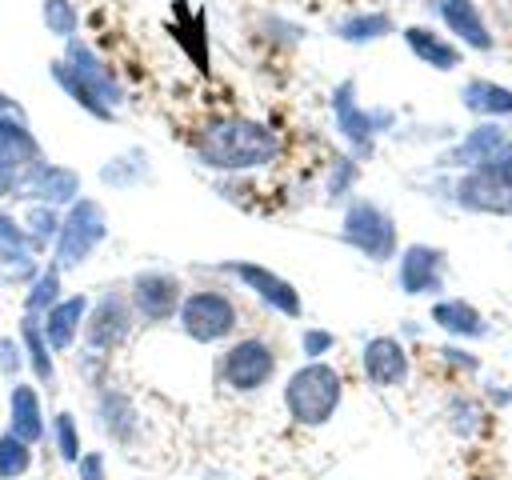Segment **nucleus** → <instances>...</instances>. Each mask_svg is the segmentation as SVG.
Returning a JSON list of instances; mask_svg holds the SVG:
<instances>
[{
    "mask_svg": "<svg viewBox=\"0 0 512 480\" xmlns=\"http://www.w3.org/2000/svg\"><path fill=\"white\" fill-rule=\"evenodd\" d=\"M192 156L212 172H256L280 156V136L264 120L228 112L196 128Z\"/></svg>",
    "mask_w": 512,
    "mask_h": 480,
    "instance_id": "1",
    "label": "nucleus"
},
{
    "mask_svg": "<svg viewBox=\"0 0 512 480\" xmlns=\"http://www.w3.org/2000/svg\"><path fill=\"white\" fill-rule=\"evenodd\" d=\"M284 412L296 428H324L344 404V376L328 360H304L284 380Z\"/></svg>",
    "mask_w": 512,
    "mask_h": 480,
    "instance_id": "2",
    "label": "nucleus"
},
{
    "mask_svg": "<svg viewBox=\"0 0 512 480\" xmlns=\"http://www.w3.org/2000/svg\"><path fill=\"white\" fill-rule=\"evenodd\" d=\"M448 200L468 216H512V140L484 164L456 172L448 184Z\"/></svg>",
    "mask_w": 512,
    "mask_h": 480,
    "instance_id": "3",
    "label": "nucleus"
},
{
    "mask_svg": "<svg viewBox=\"0 0 512 480\" xmlns=\"http://www.w3.org/2000/svg\"><path fill=\"white\" fill-rule=\"evenodd\" d=\"M340 244H348L352 252H360L372 264H388L400 256L396 216L368 196H352L344 204V216H340Z\"/></svg>",
    "mask_w": 512,
    "mask_h": 480,
    "instance_id": "4",
    "label": "nucleus"
},
{
    "mask_svg": "<svg viewBox=\"0 0 512 480\" xmlns=\"http://www.w3.org/2000/svg\"><path fill=\"white\" fill-rule=\"evenodd\" d=\"M328 104H332L336 132L348 144V156L372 160L376 156V140L396 124V112L392 108H364L360 96H356V80H340L332 88V100Z\"/></svg>",
    "mask_w": 512,
    "mask_h": 480,
    "instance_id": "5",
    "label": "nucleus"
},
{
    "mask_svg": "<svg viewBox=\"0 0 512 480\" xmlns=\"http://www.w3.org/2000/svg\"><path fill=\"white\" fill-rule=\"evenodd\" d=\"M104 240H108V212H104V204L92 200V196H80L72 208H64V220H60V232H56V244H52V264L60 272H72Z\"/></svg>",
    "mask_w": 512,
    "mask_h": 480,
    "instance_id": "6",
    "label": "nucleus"
},
{
    "mask_svg": "<svg viewBox=\"0 0 512 480\" xmlns=\"http://www.w3.org/2000/svg\"><path fill=\"white\" fill-rule=\"evenodd\" d=\"M176 324L196 344H224L240 328V308L224 288H192V292H184Z\"/></svg>",
    "mask_w": 512,
    "mask_h": 480,
    "instance_id": "7",
    "label": "nucleus"
},
{
    "mask_svg": "<svg viewBox=\"0 0 512 480\" xmlns=\"http://www.w3.org/2000/svg\"><path fill=\"white\" fill-rule=\"evenodd\" d=\"M216 272H224V276H232L240 288H248L264 308H272L276 316H288V320H300L304 316V300H300V288L288 280V276H280L276 268H268V264H256V260H220V264H212Z\"/></svg>",
    "mask_w": 512,
    "mask_h": 480,
    "instance_id": "8",
    "label": "nucleus"
},
{
    "mask_svg": "<svg viewBox=\"0 0 512 480\" xmlns=\"http://www.w3.org/2000/svg\"><path fill=\"white\" fill-rule=\"evenodd\" d=\"M136 328V308L128 300V292L120 288H108L92 300L88 308V320H84V348L96 352V356H112L128 344Z\"/></svg>",
    "mask_w": 512,
    "mask_h": 480,
    "instance_id": "9",
    "label": "nucleus"
},
{
    "mask_svg": "<svg viewBox=\"0 0 512 480\" xmlns=\"http://www.w3.org/2000/svg\"><path fill=\"white\" fill-rule=\"evenodd\" d=\"M276 368L280 356L264 336H240L220 356V384H228L232 392H260L264 384H272Z\"/></svg>",
    "mask_w": 512,
    "mask_h": 480,
    "instance_id": "10",
    "label": "nucleus"
},
{
    "mask_svg": "<svg viewBox=\"0 0 512 480\" xmlns=\"http://www.w3.org/2000/svg\"><path fill=\"white\" fill-rule=\"evenodd\" d=\"M128 300L136 308V320H144V324H168V320H176V312L184 304V284L168 268H144V272L132 276Z\"/></svg>",
    "mask_w": 512,
    "mask_h": 480,
    "instance_id": "11",
    "label": "nucleus"
},
{
    "mask_svg": "<svg viewBox=\"0 0 512 480\" xmlns=\"http://www.w3.org/2000/svg\"><path fill=\"white\" fill-rule=\"evenodd\" d=\"M448 280V252L440 244H424V240H412L400 248L396 256V288L404 296H440Z\"/></svg>",
    "mask_w": 512,
    "mask_h": 480,
    "instance_id": "12",
    "label": "nucleus"
},
{
    "mask_svg": "<svg viewBox=\"0 0 512 480\" xmlns=\"http://www.w3.org/2000/svg\"><path fill=\"white\" fill-rule=\"evenodd\" d=\"M424 12L440 20V28L468 52H492L496 32L488 28L476 0H424Z\"/></svg>",
    "mask_w": 512,
    "mask_h": 480,
    "instance_id": "13",
    "label": "nucleus"
},
{
    "mask_svg": "<svg viewBox=\"0 0 512 480\" xmlns=\"http://www.w3.org/2000/svg\"><path fill=\"white\" fill-rule=\"evenodd\" d=\"M512 140V132L504 128V120H480L472 124L468 132H460L440 156H436V168H448V172H468L484 160H492L504 144Z\"/></svg>",
    "mask_w": 512,
    "mask_h": 480,
    "instance_id": "14",
    "label": "nucleus"
},
{
    "mask_svg": "<svg viewBox=\"0 0 512 480\" xmlns=\"http://www.w3.org/2000/svg\"><path fill=\"white\" fill-rule=\"evenodd\" d=\"M360 372L372 388H404L412 376V356L400 336H368L360 348Z\"/></svg>",
    "mask_w": 512,
    "mask_h": 480,
    "instance_id": "15",
    "label": "nucleus"
},
{
    "mask_svg": "<svg viewBox=\"0 0 512 480\" xmlns=\"http://www.w3.org/2000/svg\"><path fill=\"white\" fill-rule=\"evenodd\" d=\"M20 196H28V204H52V208H72L80 200V172L68 164H52L40 160L36 168L24 172Z\"/></svg>",
    "mask_w": 512,
    "mask_h": 480,
    "instance_id": "16",
    "label": "nucleus"
},
{
    "mask_svg": "<svg viewBox=\"0 0 512 480\" xmlns=\"http://www.w3.org/2000/svg\"><path fill=\"white\" fill-rule=\"evenodd\" d=\"M64 60L72 64V72L116 112L120 104H124V84H120V76H116V68L112 64H104L96 52H92V44H84V40H68L64 44Z\"/></svg>",
    "mask_w": 512,
    "mask_h": 480,
    "instance_id": "17",
    "label": "nucleus"
},
{
    "mask_svg": "<svg viewBox=\"0 0 512 480\" xmlns=\"http://www.w3.org/2000/svg\"><path fill=\"white\" fill-rule=\"evenodd\" d=\"M400 36H404L408 52H412L424 68H432V72H456V68L464 64V48H460L452 36L436 32L432 24H404Z\"/></svg>",
    "mask_w": 512,
    "mask_h": 480,
    "instance_id": "18",
    "label": "nucleus"
},
{
    "mask_svg": "<svg viewBox=\"0 0 512 480\" xmlns=\"http://www.w3.org/2000/svg\"><path fill=\"white\" fill-rule=\"evenodd\" d=\"M428 320H432L444 336L464 340V344L488 336V316H484L472 300H464V296H436L432 308H428Z\"/></svg>",
    "mask_w": 512,
    "mask_h": 480,
    "instance_id": "19",
    "label": "nucleus"
},
{
    "mask_svg": "<svg viewBox=\"0 0 512 480\" xmlns=\"http://www.w3.org/2000/svg\"><path fill=\"white\" fill-rule=\"evenodd\" d=\"M96 424L108 440H116L124 448L140 440V412H136L132 396L120 392V388H100L96 392Z\"/></svg>",
    "mask_w": 512,
    "mask_h": 480,
    "instance_id": "20",
    "label": "nucleus"
},
{
    "mask_svg": "<svg viewBox=\"0 0 512 480\" xmlns=\"http://www.w3.org/2000/svg\"><path fill=\"white\" fill-rule=\"evenodd\" d=\"M88 308H92V300H88L84 292H72V296H64L60 304H52V308L40 316V324H44V336H48L52 352H68V348L84 336Z\"/></svg>",
    "mask_w": 512,
    "mask_h": 480,
    "instance_id": "21",
    "label": "nucleus"
},
{
    "mask_svg": "<svg viewBox=\"0 0 512 480\" xmlns=\"http://www.w3.org/2000/svg\"><path fill=\"white\" fill-rule=\"evenodd\" d=\"M460 108L480 120H512V84H500L488 76H468L460 84Z\"/></svg>",
    "mask_w": 512,
    "mask_h": 480,
    "instance_id": "22",
    "label": "nucleus"
},
{
    "mask_svg": "<svg viewBox=\"0 0 512 480\" xmlns=\"http://www.w3.org/2000/svg\"><path fill=\"white\" fill-rule=\"evenodd\" d=\"M8 432H16L20 440H28L32 448L48 436V416H44V400L32 384H12L8 392Z\"/></svg>",
    "mask_w": 512,
    "mask_h": 480,
    "instance_id": "23",
    "label": "nucleus"
},
{
    "mask_svg": "<svg viewBox=\"0 0 512 480\" xmlns=\"http://www.w3.org/2000/svg\"><path fill=\"white\" fill-rule=\"evenodd\" d=\"M16 340L24 344V364L32 368V376H36L40 384H52V380H56V352H52V344H48V336H44L40 316H28V312H24Z\"/></svg>",
    "mask_w": 512,
    "mask_h": 480,
    "instance_id": "24",
    "label": "nucleus"
},
{
    "mask_svg": "<svg viewBox=\"0 0 512 480\" xmlns=\"http://www.w3.org/2000/svg\"><path fill=\"white\" fill-rule=\"evenodd\" d=\"M48 76H52V80H56V88H64V96H68L76 108H84L88 116H96V120H104V124H112V120H116V112H112V108H108V104H104V100H100V96H96V92H92V88L72 72V64H68L64 56L48 64Z\"/></svg>",
    "mask_w": 512,
    "mask_h": 480,
    "instance_id": "25",
    "label": "nucleus"
},
{
    "mask_svg": "<svg viewBox=\"0 0 512 480\" xmlns=\"http://www.w3.org/2000/svg\"><path fill=\"white\" fill-rule=\"evenodd\" d=\"M444 424H448L452 436H460V440H476V436L484 432V424H488V408H484L476 396L456 392V396L444 404Z\"/></svg>",
    "mask_w": 512,
    "mask_h": 480,
    "instance_id": "26",
    "label": "nucleus"
},
{
    "mask_svg": "<svg viewBox=\"0 0 512 480\" xmlns=\"http://www.w3.org/2000/svg\"><path fill=\"white\" fill-rule=\"evenodd\" d=\"M396 32V20L388 12H352L344 20H336V36L344 44H372Z\"/></svg>",
    "mask_w": 512,
    "mask_h": 480,
    "instance_id": "27",
    "label": "nucleus"
},
{
    "mask_svg": "<svg viewBox=\"0 0 512 480\" xmlns=\"http://www.w3.org/2000/svg\"><path fill=\"white\" fill-rule=\"evenodd\" d=\"M152 176V164H148V156L140 152V148H128V152H120V156H112V160H104V168H100V184H108V188H136V184H144Z\"/></svg>",
    "mask_w": 512,
    "mask_h": 480,
    "instance_id": "28",
    "label": "nucleus"
},
{
    "mask_svg": "<svg viewBox=\"0 0 512 480\" xmlns=\"http://www.w3.org/2000/svg\"><path fill=\"white\" fill-rule=\"evenodd\" d=\"M60 284H64V272H60L56 264H44V268L32 276L28 292H24V312H28V316H44L52 304H60V300H64Z\"/></svg>",
    "mask_w": 512,
    "mask_h": 480,
    "instance_id": "29",
    "label": "nucleus"
},
{
    "mask_svg": "<svg viewBox=\"0 0 512 480\" xmlns=\"http://www.w3.org/2000/svg\"><path fill=\"white\" fill-rule=\"evenodd\" d=\"M48 436H52V448L64 464H76L84 456V440H80V424L72 412H56L52 424H48Z\"/></svg>",
    "mask_w": 512,
    "mask_h": 480,
    "instance_id": "30",
    "label": "nucleus"
},
{
    "mask_svg": "<svg viewBox=\"0 0 512 480\" xmlns=\"http://www.w3.org/2000/svg\"><path fill=\"white\" fill-rule=\"evenodd\" d=\"M32 472V444L16 432H0V480H20Z\"/></svg>",
    "mask_w": 512,
    "mask_h": 480,
    "instance_id": "31",
    "label": "nucleus"
},
{
    "mask_svg": "<svg viewBox=\"0 0 512 480\" xmlns=\"http://www.w3.org/2000/svg\"><path fill=\"white\" fill-rule=\"evenodd\" d=\"M60 220H64V212L52 208V204H28V212H24V228L36 240V248H52L56 244Z\"/></svg>",
    "mask_w": 512,
    "mask_h": 480,
    "instance_id": "32",
    "label": "nucleus"
},
{
    "mask_svg": "<svg viewBox=\"0 0 512 480\" xmlns=\"http://www.w3.org/2000/svg\"><path fill=\"white\" fill-rule=\"evenodd\" d=\"M40 16H44V28H48L52 36H60L64 44H68V40H76L80 12H76V4H72V0H44V4H40Z\"/></svg>",
    "mask_w": 512,
    "mask_h": 480,
    "instance_id": "33",
    "label": "nucleus"
},
{
    "mask_svg": "<svg viewBox=\"0 0 512 480\" xmlns=\"http://www.w3.org/2000/svg\"><path fill=\"white\" fill-rule=\"evenodd\" d=\"M356 176H360V160H356V156H336V160L328 164V180H324L328 200H332V204L344 200V196L356 188Z\"/></svg>",
    "mask_w": 512,
    "mask_h": 480,
    "instance_id": "34",
    "label": "nucleus"
},
{
    "mask_svg": "<svg viewBox=\"0 0 512 480\" xmlns=\"http://www.w3.org/2000/svg\"><path fill=\"white\" fill-rule=\"evenodd\" d=\"M300 348H304L308 360H324L336 348V332H328V328H304L300 332Z\"/></svg>",
    "mask_w": 512,
    "mask_h": 480,
    "instance_id": "35",
    "label": "nucleus"
},
{
    "mask_svg": "<svg viewBox=\"0 0 512 480\" xmlns=\"http://www.w3.org/2000/svg\"><path fill=\"white\" fill-rule=\"evenodd\" d=\"M436 356H440L448 368L464 372V376H476V372H480V356H472V352H468V348H460V344H440V348H436Z\"/></svg>",
    "mask_w": 512,
    "mask_h": 480,
    "instance_id": "36",
    "label": "nucleus"
},
{
    "mask_svg": "<svg viewBox=\"0 0 512 480\" xmlns=\"http://www.w3.org/2000/svg\"><path fill=\"white\" fill-rule=\"evenodd\" d=\"M20 184H24V164L0 148V196H20Z\"/></svg>",
    "mask_w": 512,
    "mask_h": 480,
    "instance_id": "37",
    "label": "nucleus"
},
{
    "mask_svg": "<svg viewBox=\"0 0 512 480\" xmlns=\"http://www.w3.org/2000/svg\"><path fill=\"white\" fill-rule=\"evenodd\" d=\"M76 480H108V460H104L100 448H88L76 460Z\"/></svg>",
    "mask_w": 512,
    "mask_h": 480,
    "instance_id": "38",
    "label": "nucleus"
},
{
    "mask_svg": "<svg viewBox=\"0 0 512 480\" xmlns=\"http://www.w3.org/2000/svg\"><path fill=\"white\" fill-rule=\"evenodd\" d=\"M20 364H24V344H20V340H12V336H4V340H0V372L16 376V372H20Z\"/></svg>",
    "mask_w": 512,
    "mask_h": 480,
    "instance_id": "39",
    "label": "nucleus"
},
{
    "mask_svg": "<svg viewBox=\"0 0 512 480\" xmlns=\"http://www.w3.org/2000/svg\"><path fill=\"white\" fill-rule=\"evenodd\" d=\"M0 116H24V108H20L8 92H0Z\"/></svg>",
    "mask_w": 512,
    "mask_h": 480,
    "instance_id": "40",
    "label": "nucleus"
}]
</instances>
